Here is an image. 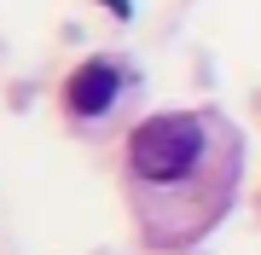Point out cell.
Returning a JSON list of instances; mask_svg holds the SVG:
<instances>
[{"mask_svg":"<svg viewBox=\"0 0 261 255\" xmlns=\"http://www.w3.org/2000/svg\"><path fill=\"white\" fill-rule=\"evenodd\" d=\"M105 6H111V12H116V18H128V12H134V6H128V0H105Z\"/></svg>","mask_w":261,"mask_h":255,"instance_id":"3957f363","label":"cell"},{"mask_svg":"<svg viewBox=\"0 0 261 255\" xmlns=\"http://www.w3.org/2000/svg\"><path fill=\"white\" fill-rule=\"evenodd\" d=\"M215 157V133L203 116L192 110H163L145 116L128 133V180H140L145 191H186Z\"/></svg>","mask_w":261,"mask_h":255,"instance_id":"6da1fadb","label":"cell"},{"mask_svg":"<svg viewBox=\"0 0 261 255\" xmlns=\"http://www.w3.org/2000/svg\"><path fill=\"white\" fill-rule=\"evenodd\" d=\"M116 93H122L116 58H87V64H75L70 81H64V110L82 116V122H93V116H105L116 104Z\"/></svg>","mask_w":261,"mask_h":255,"instance_id":"7a4b0ae2","label":"cell"}]
</instances>
